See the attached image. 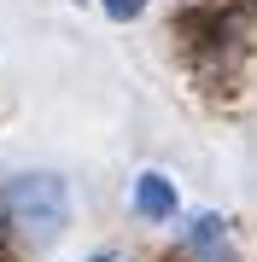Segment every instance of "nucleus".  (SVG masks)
I'll use <instances>...</instances> for the list:
<instances>
[{"label": "nucleus", "instance_id": "1", "mask_svg": "<svg viewBox=\"0 0 257 262\" xmlns=\"http://www.w3.org/2000/svg\"><path fill=\"white\" fill-rule=\"evenodd\" d=\"M0 210H6V227L18 233L29 251L53 245L65 233V215H70V192L58 175H18L6 192H0Z\"/></svg>", "mask_w": 257, "mask_h": 262}, {"label": "nucleus", "instance_id": "2", "mask_svg": "<svg viewBox=\"0 0 257 262\" xmlns=\"http://www.w3.org/2000/svg\"><path fill=\"white\" fill-rule=\"evenodd\" d=\"M134 210H141L146 222L175 215V187H170L164 175H141V181H134Z\"/></svg>", "mask_w": 257, "mask_h": 262}, {"label": "nucleus", "instance_id": "4", "mask_svg": "<svg viewBox=\"0 0 257 262\" xmlns=\"http://www.w3.org/2000/svg\"><path fill=\"white\" fill-rule=\"evenodd\" d=\"M141 6H146V0H105V18L129 24V18H141Z\"/></svg>", "mask_w": 257, "mask_h": 262}, {"label": "nucleus", "instance_id": "3", "mask_svg": "<svg viewBox=\"0 0 257 262\" xmlns=\"http://www.w3.org/2000/svg\"><path fill=\"white\" fill-rule=\"evenodd\" d=\"M187 245L205 251V262H228V251H222V215H193L187 222Z\"/></svg>", "mask_w": 257, "mask_h": 262}, {"label": "nucleus", "instance_id": "5", "mask_svg": "<svg viewBox=\"0 0 257 262\" xmlns=\"http://www.w3.org/2000/svg\"><path fill=\"white\" fill-rule=\"evenodd\" d=\"M88 262H111V256H88Z\"/></svg>", "mask_w": 257, "mask_h": 262}]
</instances>
